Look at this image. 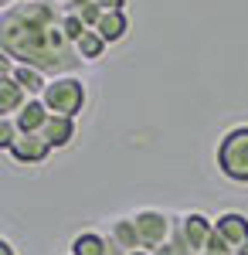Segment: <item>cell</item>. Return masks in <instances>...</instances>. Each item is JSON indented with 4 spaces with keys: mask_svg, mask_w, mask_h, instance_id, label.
Segmentation results:
<instances>
[{
    "mask_svg": "<svg viewBox=\"0 0 248 255\" xmlns=\"http://www.w3.org/2000/svg\"><path fill=\"white\" fill-rule=\"evenodd\" d=\"M214 232L225 238V245H228L231 252H238L248 242V215H242V211H225V215L214 218Z\"/></svg>",
    "mask_w": 248,
    "mask_h": 255,
    "instance_id": "8992f818",
    "label": "cell"
},
{
    "mask_svg": "<svg viewBox=\"0 0 248 255\" xmlns=\"http://www.w3.org/2000/svg\"><path fill=\"white\" fill-rule=\"evenodd\" d=\"M180 228H184V238H187V245L194 249V255H201L208 249L211 235H214V218L201 215V211H187V215L180 218Z\"/></svg>",
    "mask_w": 248,
    "mask_h": 255,
    "instance_id": "5b68a950",
    "label": "cell"
},
{
    "mask_svg": "<svg viewBox=\"0 0 248 255\" xmlns=\"http://www.w3.org/2000/svg\"><path fill=\"white\" fill-rule=\"evenodd\" d=\"M41 102L48 106L51 116L75 119L78 113L85 109V102H89V89H85V82L75 79V75H58V79L48 82V89H44Z\"/></svg>",
    "mask_w": 248,
    "mask_h": 255,
    "instance_id": "7a4b0ae2",
    "label": "cell"
},
{
    "mask_svg": "<svg viewBox=\"0 0 248 255\" xmlns=\"http://www.w3.org/2000/svg\"><path fill=\"white\" fill-rule=\"evenodd\" d=\"M106 48H109V44H106V38H102L99 31H85V38L75 44V51H78L82 61H99L106 55Z\"/></svg>",
    "mask_w": 248,
    "mask_h": 255,
    "instance_id": "5bb4252c",
    "label": "cell"
},
{
    "mask_svg": "<svg viewBox=\"0 0 248 255\" xmlns=\"http://www.w3.org/2000/svg\"><path fill=\"white\" fill-rule=\"evenodd\" d=\"M61 27H65V38L72 41V44H78V41L85 38V31H92V27L78 17V14H72V10H65V24H61Z\"/></svg>",
    "mask_w": 248,
    "mask_h": 255,
    "instance_id": "2e32d148",
    "label": "cell"
},
{
    "mask_svg": "<svg viewBox=\"0 0 248 255\" xmlns=\"http://www.w3.org/2000/svg\"><path fill=\"white\" fill-rule=\"evenodd\" d=\"M109 238H113L116 245H123L126 252H139V249H143V242H139V232H136L133 218H116L113 225H109Z\"/></svg>",
    "mask_w": 248,
    "mask_h": 255,
    "instance_id": "4fadbf2b",
    "label": "cell"
},
{
    "mask_svg": "<svg viewBox=\"0 0 248 255\" xmlns=\"http://www.w3.org/2000/svg\"><path fill=\"white\" fill-rule=\"evenodd\" d=\"M201 255H221V252H201Z\"/></svg>",
    "mask_w": 248,
    "mask_h": 255,
    "instance_id": "d4e9b609",
    "label": "cell"
},
{
    "mask_svg": "<svg viewBox=\"0 0 248 255\" xmlns=\"http://www.w3.org/2000/svg\"><path fill=\"white\" fill-rule=\"evenodd\" d=\"M7 153L17 160V163H44L48 153H51V143L41 136V133H20Z\"/></svg>",
    "mask_w": 248,
    "mask_h": 255,
    "instance_id": "52a82bcc",
    "label": "cell"
},
{
    "mask_svg": "<svg viewBox=\"0 0 248 255\" xmlns=\"http://www.w3.org/2000/svg\"><path fill=\"white\" fill-rule=\"evenodd\" d=\"M72 255H106V235L99 232H82L72 238Z\"/></svg>",
    "mask_w": 248,
    "mask_h": 255,
    "instance_id": "9a60e30c",
    "label": "cell"
},
{
    "mask_svg": "<svg viewBox=\"0 0 248 255\" xmlns=\"http://www.w3.org/2000/svg\"><path fill=\"white\" fill-rule=\"evenodd\" d=\"M96 31L102 34V38H106V44H116V41H123L126 34H129V17H126V10H106Z\"/></svg>",
    "mask_w": 248,
    "mask_h": 255,
    "instance_id": "7c38bea8",
    "label": "cell"
},
{
    "mask_svg": "<svg viewBox=\"0 0 248 255\" xmlns=\"http://www.w3.org/2000/svg\"><path fill=\"white\" fill-rule=\"evenodd\" d=\"M133 218L136 232H139V242H143V249L146 252H156L160 245H167L170 242V232H173V218L163 215V211H156V208H139Z\"/></svg>",
    "mask_w": 248,
    "mask_h": 255,
    "instance_id": "277c9868",
    "label": "cell"
},
{
    "mask_svg": "<svg viewBox=\"0 0 248 255\" xmlns=\"http://www.w3.org/2000/svg\"><path fill=\"white\" fill-rule=\"evenodd\" d=\"M218 170L235 184H248V123L231 126L218 139Z\"/></svg>",
    "mask_w": 248,
    "mask_h": 255,
    "instance_id": "3957f363",
    "label": "cell"
},
{
    "mask_svg": "<svg viewBox=\"0 0 248 255\" xmlns=\"http://www.w3.org/2000/svg\"><path fill=\"white\" fill-rule=\"evenodd\" d=\"M27 102L31 96L24 92V85L14 75H0V116H17Z\"/></svg>",
    "mask_w": 248,
    "mask_h": 255,
    "instance_id": "9c48e42d",
    "label": "cell"
},
{
    "mask_svg": "<svg viewBox=\"0 0 248 255\" xmlns=\"http://www.w3.org/2000/svg\"><path fill=\"white\" fill-rule=\"evenodd\" d=\"M17 136H20V129L14 123V116H0V150H10Z\"/></svg>",
    "mask_w": 248,
    "mask_h": 255,
    "instance_id": "e0dca14e",
    "label": "cell"
},
{
    "mask_svg": "<svg viewBox=\"0 0 248 255\" xmlns=\"http://www.w3.org/2000/svg\"><path fill=\"white\" fill-rule=\"evenodd\" d=\"M153 255H177V252H173V245H170V242H167V245H160V249H156V252H153Z\"/></svg>",
    "mask_w": 248,
    "mask_h": 255,
    "instance_id": "ffe728a7",
    "label": "cell"
},
{
    "mask_svg": "<svg viewBox=\"0 0 248 255\" xmlns=\"http://www.w3.org/2000/svg\"><path fill=\"white\" fill-rule=\"evenodd\" d=\"M0 3H3V10H7V7H14V3H24V0H0Z\"/></svg>",
    "mask_w": 248,
    "mask_h": 255,
    "instance_id": "44dd1931",
    "label": "cell"
},
{
    "mask_svg": "<svg viewBox=\"0 0 248 255\" xmlns=\"http://www.w3.org/2000/svg\"><path fill=\"white\" fill-rule=\"evenodd\" d=\"M129 255H153V252H146V249H139V252H129Z\"/></svg>",
    "mask_w": 248,
    "mask_h": 255,
    "instance_id": "cb8c5ba5",
    "label": "cell"
},
{
    "mask_svg": "<svg viewBox=\"0 0 248 255\" xmlns=\"http://www.w3.org/2000/svg\"><path fill=\"white\" fill-rule=\"evenodd\" d=\"M55 3H61V7H72V0H55Z\"/></svg>",
    "mask_w": 248,
    "mask_h": 255,
    "instance_id": "603a6c76",
    "label": "cell"
},
{
    "mask_svg": "<svg viewBox=\"0 0 248 255\" xmlns=\"http://www.w3.org/2000/svg\"><path fill=\"white\" fill-rule=\"evenodd\" d=\"M41 136L51 143V150H65V146H72V143H75L78 126H75V119H68V116H51Z\"/></svg>",
    "mask_w": 248,
    "mask_h": 255,
    "instance_id": "30bf717a",
    "label": "cell"
},
{
    "mask_svg": "<svg viewBox=\"0 0 248 255\" xmlns=\"http://www.w3.org/2000/svg\"><path fill=\"white\" fill-rule=\"evenodd\" d=\"M48 119H51L48 106H44L41 99H31V102H27V106L20 109L17 116H14V123H17V129H20V133H44Z\"/></svg>",
    "mask_w": 248,
    "mask_h": 255,
    "instance_id": "8fae6325",
    "label": "cell"
},
{
    "mask_svg": "<svg viewBox=\"0 0 248 255\" xmlns=\"http://www.w3.org/2000/svg\"><path fill=\"white\" fill-rule=\"evenodd\" d=\"M3 75H14L31 99H41V96H44V89H48V82H51L44 72L31 68V65H17V61H10V58H3Z\"/></svg>",
    "mask_w": 248,
    "mask_h": 255,
    "instance_id": "ba28073f",
    "label": "cell"
},
{
    "mask_svg": "<svg viewBox=\"0 0 248 255\" xmlns=\"http://www.w3.org/2000/svg\"><path fill=\"white\" fill-rule=\"evenodd\" d=\"M0 255H17V249H14V245L3 238V242H0Z\"/></svg>",
    "mask_w": 248,
    "mask_h": 255,
    "instance_id": "d6986e66",
    "label": "cell"
},
{
    "mask_svg": "<svg viewBox=\"0 0 248 255\" xmlns=\"http://www.w3.org/2000/svg\"><path fill=\"white\" fill-rule=\"evenodd\" d=\"M235 255H248V242H245V245H242V249H238Z\"/></svg>",
    "mask_w": 248,
    "mask_h": 255,
    "instance_id": "7402d4cb",
    "label": "cell"
},
{
    "mask_svg": "<svg viewBox=\"0 0 248 255\" xmlns=\"http://www.w3.org/2000/svg\"><path fill=\"white\" fill-rule=\"evenodd\" d=\"M89 7H99V10H123L126 0H92Z\"/></svg>",
    "mask_w": 248,
    "mask_h": 255,
    "instance_id": "ac0fdd59",
    "label": "cell"
},
{
    "mask_svg": "<svg viewBox=\"0 0 248 255\" xmlns=\"http://www.w3.org/2000/svg\"><path fill=\"white\" fill-rule=\"evenodd\" d=\"M65 14L55 0H24L0 14V48L3 58L31 65L44 75H72L82 58L75 44L65 38Z\"/></svg>",
    "mask_w": 248,
    "mask_h": 255,
    "instance_id": "6da1fadb",
    "label": "cell"
}]
</instances>
